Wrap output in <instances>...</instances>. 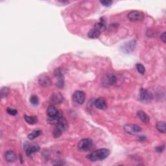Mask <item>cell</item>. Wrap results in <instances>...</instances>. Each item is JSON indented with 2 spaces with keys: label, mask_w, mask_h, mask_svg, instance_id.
<instances>
[{
  "label": "cell",
  "mask_w": 166,
  "mask_h": 166,
  "mask_svg": "<svg viewBox=\"0 0 166 166\" xmlns=\"http://www.w3.org/2000/svg\"><path fill=\"white\" fill-rule=\"evenodd\" d=\"M109 154H110V151L107 149H101L99 150H96L93 151L88 155L87 158L91 162H96L105 160L107 158Z\"/></svg>",
  "instance_id": "obj_1"
},
{
  "label": "cell",
  "mask_w": 166,
  "mask_h": 166,
  "mask_svg": "<svg viewBox=\"0 0 166 166\" xmlns=\"http://www.w3.org/2000/svg\"><path fill=\"white\" fill-rule=\"evenodd\" d=\"M68 129V122L66 120V119L62 117L57 124L55 125V127L53 132V135L54 137H59L61 136L63 132H64L66 130Z\"/></svg>",
  "instance_id": "obj_2"
},
{
  "label": "cell",
  "mask_w": 166,
  "mask_h": 166,
  "mask_svg": "<svg viewBox=\"0 0 166 166\" xmlns=\"http://www.w3.org/2000/svg\"><path fill=\"white\" fill-rule=\"evenodd\" d=\"M139 99L140 101L143 103H149L153 100V95L148 90L141 88L140 90Z\"/></svg>",
  "instance_id": "obj_3"
},
{
  "label": "cell",
  "mask_w": 166,
  "mask_h": 166,
  "mask_svg": "<svg viewBox=\"0 0 166 166\" xmlns=\"http://www.w3.org/2000/svg\"><path fill=\"white\" fill-rule=\"evenodd\" d=\"M24 150L26 151L27 156H30L33 153H37L40 151V147L36 143H30L26 142L24 143Z\"/></svg>",
  "instance_id": "obj_4"
},
{
  "label": "cell",
  "mask_w": 166,
  "mask_h": 166,
  "mask_svg": "<svg viewBox=\"0 0 166 166\" xmlns=\"http://www.w3.org/2000/svg\"><path fill=\"white\" fill-rule=\"evenodd\" d=\"M94 143L90 138L81 140L78 143V149L80 151H88L93 149Z\"/></svg>",
  "instance_id": "obj_5"
},
{
  "label": "cell",
  "mask_w": 166,
  "mask_h": 166,
  "mask_svg": "<svg viewBox=\"0 0 166 166\" xmlns=\"http://www.w3.org/2000/svg\"><path fill=\"white\" fill-rule=\"evenodd\" d=\"M86 95L84 94V91L77 90L75 91L74 94H73L72 99L74 102H75L76 103H78L79 105H82L85 101Z\"/></svg>",
  "instance_id": "obj_6"
},
{
  "label": "cell",
  "mask_w": 166,
  "mask_h": 166,
  "mask_svg": "<svg viewBox=\"0 0 166 166\" xmlns=\"http://www.w3.org/2000/svg\"><path fill=\"white\" fill-rule=\"evenodd\" d=\"M144 14L139 11H132L128 14V18L131 22L142 21L144 18Z\"/></svg>",
  "instance_id": "obj_7"
},
{
  "label": "cell",
  "mask_w": 166,
  "mask_h": 166,
  "mask_svg": "<svg viewBox=\"0 0 166 166\" xmlns=\"http://www.w3.org/2000/svg\"><path fill=\"white\" fill-rule=\"evenodd\" d=\"M124 130H125V131L128 134L133 135V134H135V133L140 132L141 130H142V128L137 125L128 124V125H126L124 127Z\"/></svg>",
  "instance_id": "obj_8"
},
{
  "label": "cell",
  "mask_w": 166,
  "mask_h": 166,
  "mask_svg": "<svg viewBox=\"0 0 166 166\" xmlns=\"http://www.w3.org/2000/svg\"><path fill=\"white\" fill-rule=\"evenodd\" d=\"M136 46V42L135 41H130L125 44L123 46L121 47L122 51L125 53H129L132 52L135 49Z\"/></svg>",
  "instance_id": "obj_9"
},
{
  "label": "cell",
  "mask_w": 166,
  "mask_h": 166,
  "mask_svg": "<svg viewBox=\"0 0 166 166\" xmlns=\"http://www.w3.org/2000/svg\"><path fill=\"white\" fill-rule=\"evenodd\" d=\"M38 83L43 87H48L51 85V80L49 76L46 75H42L38 79Z\"/></svg>",
  "instance_id": "obj_10"
},
{
  "label": "cell",
  "mask_w": 166,
  "mask_h": 166,
  "mask_svg": "<svg viewBox=\"0 0 166 166\" xmlns=\"http://www.w3.org/2000/svg\"><path fill=\"white\" fill-rule=\"evenodd\" d=\"M94 105L95 107L100 110H106L107 108V102L103 98H98L95 101Z\"/></svg>",
  "instance_id": "obj_11"
},
{
  "label": "cell",
  "mask_w": 166,
  "mask_h": 166,
  "mask_svg": "<svg viewBox=\"0 0 166 166\" xmlns=\"http://www.w3.org/2000/svg\"><path fill=\"white\" fill-rule=\"evenodd\" d=\"M5 159L7 162L12 163L16 160V155L14 151H7L5 154Z\"/></svg>",
  "instance_id": "obj_12"
},
{
  "label": "cell",
  "mask_w": 166,
  "mask_h": 166,
  "mask_svg": "<svg viewBox=\"0 0 166 166\" xmlns=\"http://www.w3.org/2000/svg\"><path fill=\"white\" fill-rule=\"evenodd\" d=\"M63 117V114L61 112H59V114L56 115L55 117L53 118H48V119H47L48 123L50 125H56L59 123V121H60L62 118Z\"/></svg>",
  "instance_id": "obj_13"
},
{
  "label": "cell",
  "mask_w": 166,
  "mask_h": 166,
  "mask_svg": "<svg viewBox=\"0 0 166 166\" xmlns=\"http://www.w3.org/2000/svg\"><path fill=\"white\" fill-rule=\"evenodd\" d=\"M51 101L54 104H60L63 101V96L60 93H55L52 95Z\"/></svg>",
  "instance_id": "obj_14"
},
{
  "label": "cell",
  "mask_w": 166,
  "mask_h": 166,
  "mask_svg": "<svg viewBox=\"0 0 166 166\" xmlns=\"http://www.w3.org/2000/svg\"><path fill=\"white\" fill-rule=\"evenodd\" d=\"M137 117L139 118V119L143 122L144 123H148L149 122V117L148 116V115L146 114V112L142 111V110H139L137 112Z\"/></svg>",
  "instance_id": "obj_15"
},
{
  "label": "cell",
  "mask_w": 166,
  "mask_h": 166,
  "mask_svg": "<svg viewBox=\"0 0 166 166\" xmlns=\"http://www.w3.org/2000/svg\"><path fill=\"white\" fill-rule=\"evenodd\" d=\"M101 33V32L99 30H98L96 28L94 27L92 29H91L88 32V37L90 38H91V39H95V38H98L100 37Z\"/></svg>",
  "instance_id": "obj_16"
},
{
  "label": "cell",
  "mask_w": 166,
  "mask_h": 166,
  "mask_svg": "<svg viewBox=\"0 0 166 166\" xmlns=\"http://www.w3.org/2000/svg\"><path fill=\"white\" fill-rule=\"evenodd\" d=\"M46 112L49 118H53L57 115L59 111L57 110V109H56L53 105H50L48 107Z\"/></svg>",
  "instance_id": "obj_17"
},
{
  "label": "cell",
  "mask_w": 166,
  "mask_h": 166,
  "mask_svg": "<svg viewBox=\"0 0 166 166\" xmlns=\"http://www.w3.org/2000/svg\"><path fill=\"white\" fill-rule=\"evenodd\" d=\"M116 81H117V79L115 75H112V74H108L105 78V84H107L108 85H112L116 83Z\"/></svg>",
  "instance_id": "obj_18"
},
{
  "label": "cell",
  "mask_w": 166,
  "mask_h": 166,
  "mask_svg": "<svg viewBox=\"0 0 166 166\" xmlns=\"http://www.w3.org/2000/svg\"><path fill=\"white\" fill-rule=\"evenodd\" d=\"M42 130L40 129H36L33 130V132H31L30 134L28 135V138L29 140H34L36 138V137H38L42 135Z\"/></svg>",
  "instance_id": "obj_19"
},
{
  "label": "cell",
  "mask_w": 166,
  "mask_h": 166,
  "mask_svg": "<svg viewBox=\"0 0 166 166\" xmlns=\"http://www.w3.org/2000/svg\"><path fill=\"white\" fill-rule=\"evenodd\" d=\"M24 119H25V121L30 125L35 124V123H37L38 121V119L36 116H28L25 115Z\"/></svg>",
  "instance_id": "obj_20"
},
{
  "label": "cell",
  "mask_w": 166,
  "mask_h": 166,
  "mask_svg": "<svg viewBox=\"0 0 166 166\" xmlns=\"http://www.w3.org/2000/svg\"><path fill=\"white\" fill-rule=\"evenodd\" d=\"M156 129L159 132L165 134L166 132V123L164 121H159L156 124Z\"/></svg>",
  "instance_id": "obj_21"
},
{
  "label": "cell",
  "mask_w": 166,
  "mask_h": 166,
  "mask_svg": "<svg viewBox=\"0 0 166 166\" xmlns=\"http://www.w3.org/2000/svg\"><path fill=\"white\" fill-rule=\"evenodd\" d=\"M30 102L33 106H37L39 103V99L37 95H33L30 97Z\"/></svg>",
  "instance_id": "obj_22"
},
{
  "label": "cell",
  "mask_w": 166,
  "mask_h": 166,
  "mask_svg": "<svg viewBox=\"0 0 166 166\" xmlns=\"http://www.w3.org/2000/svg\"><path fill=\"white\" fill-rule=\"evenodd\" d=\"M9 93V89L7 87H3L1 90V97L2 99L5 98Z\"/></svg>",
  "instance_id": "obj_23"
},
{
  "label": "cell",
  "mask_w": 166,
  "mask_h": 166,
  "mask_svg": "<svg viewBox=\"0 0 166 166\" xmlns=\"http://www.w3.org/2000/svg\"><path fill=\"white\" fill-rule=\"evenodd\" d=\"M136 68L137 72H138L141 74H143L146 72V69H145V67L142 64H136Z\"/></svg>",
  "instance_id": "obj_24"
},
{
  "label": "cell",
  "mask_w": 166,
  "mask_h": 166,
  "mask_svg": "<svg viewBox=\"0 0 166 166\" xmlns=\"http://www.w3.org/2000/svg\"><path fill=\"white\" fill-rule=\"evenodd\" d=\"M7 112L9 115H11V116H16L18 114V111L16 109L10 108H8L7 109Z\"/></svg>",
  "instance_id": "obj_25"
},
{
  "label": "cell",
  "mask_w": 166,
  "mask_h": 166,
  "mask_svg": "<svg viewBox=\"0 0 166 166\" xmlns=\"http://www.w3.org/2000/svg\"><path fill=\"white\" fill-rule=\"evenodd\" d=\"M101 3L105 7H110L112 4V1L110 0H104V1H101Z\"/></svg>",
  "instance_id": "obj_26"
},
{
  "label": "cell",
  "mask_w": 166,
  "mask_h": 166,
  "mask_svg": "<svg viewBox=\"0 0 166 166\" xmlns=\"http://www.w3.org/2000/svg\"><path fill=\"white\" fill-rule=\"evenodd\" d=\"M165 149V146H159L157 147L156 148V151L158 153H162V152H163V151Z\"/></svg>",
  "instance_id": "obj_27"
},
{
  "label": "cell",
  "mask_w": 166,
  "mask_h": 166,
  "mask_svg": "<svg viewBox=\"0 0 166 166\" xmlns=\"http://www.w3.org/2000/svg\"><path fill=\"white\" fill-rule=\"evenodd\" d=\"M160 38H161V40L163 41V42H165V32H164L163 33H162V34L161 35V37H160Z\"/></svg>",
  "instance_id": "obj_28"
},
{
  "label": "cell",
  "mask_w": 166,
  "mask_h": 166,
  "mask_svg": "<svg viewBox=\"0 0 166 166\" xmlns=\"http://www.w3.org/2000/svg\"><path fill=\"white\" fill-rule=\"evenodd\" d=\"M20 162L22 164L23 163V160H22V155H20Z\"/></svg>",
  "instance_id": "obj_29"
}]
</instances>
